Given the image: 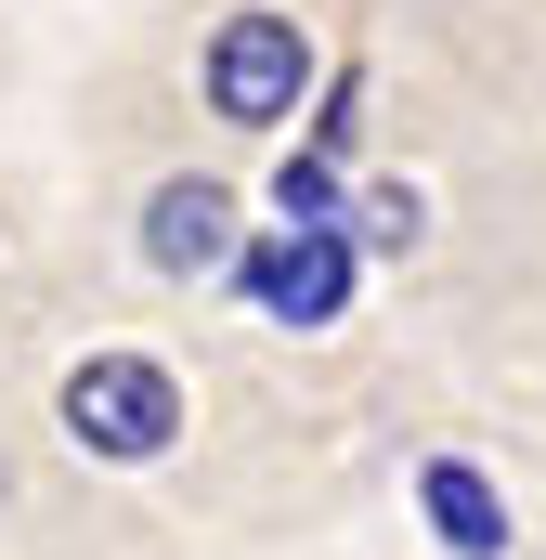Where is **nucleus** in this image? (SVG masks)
I'll use <instances>...</instances> for the list:
<instances>
[{"label":"nucleus","mask_w":546,"mask_h":560,"mask_svg":"<svg viewBox=\"0 0 546 560\" xmlns=\"http://www.w3.org/2000/svg\"><path fill=\"white\" fill-rule=\"evenodd\" d=\"M339 235H352V248H416V183H365Z\"/></svg>","instance_id":"obj_6"},{"label":"nucleus","mask_w":546,"mask_h":560,"mask_svg":"<svg viewBox=\"0 0 546 560\" xmlns=\"http://www.w3.org/2000/svg\"><path fill=\"white\" fill-rule=\"evenodd\" d=\"M248 287H261L273 326H339V300H352V235H339V222H273L261 248H248Z\"/></svg>","instance_id":"obj_3"},{"label":"nucleus","mask_w":546,"mask_h":560,"mask_svg":"<svg viewBox=\"0 0 546 560\" xmlns=\"http://www.w3.org/2000/svg\"><path fill=\"white\" fill-rule=\"evenodd\" d=\"M66 430H79L92 456H169V430H182V378L143 365V352H92V365L66 378Z\"/></svg>","instance_id":"obj_1"},{"label":"nucleus","mask_w":546,"mask_h":560,"mask_svg":"<svg viewBox=\"0 0 546 560\" xmlns=\"http://www.w3.org/2000/svg\"><path fill=\"white\" fill-rule=\"evenodd\" d=\"M299 79H312L299 13H235V26L209 39V105H222V118H248V131H273V118L299 105Z\"/></svg>","instance_id":"obj_2"},{"label":"nucleus","mask_w":546,"mask_h":560,"mask_svg":"<svg viewBox=\"0 0 546 560\" xmlns=\"http://www.w3.org/2000/svg\"><path fill=\"white\" fill-rule=\"evenodd\" d=\"M143 261H156V275H222V261H235V196H222V183H156Z\"/></svg>","instance_id":"obj_4"},{"label":"nucleus","mask_w":546,"mask_h":560,"mask_svg":"<svg viewBox=\"0 0 546 560\" xmlns=\"http://www.w3.org/2000/svg\"><path fill=\"white\" fill-rule=\"evenodd\" d=\"M416 495H429V522H442V548H455V560H508V509H495V482H482L468 456H429Z\"/></svg>","instance_id":"obj_5"}]
</instances>
